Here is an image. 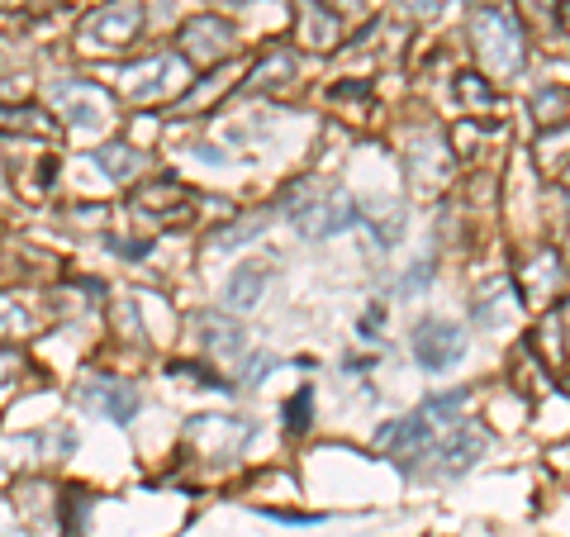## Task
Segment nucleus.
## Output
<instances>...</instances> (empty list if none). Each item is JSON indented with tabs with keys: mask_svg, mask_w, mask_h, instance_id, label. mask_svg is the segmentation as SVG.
<instances>
[{
	"mask_svg": "<svg viewBox=\"0 0 570 537\" xmlns=\"http://www.w3.org/2000/svg\"><path fill=\"white\" fill-rule=\"evenodd\" d=\"M324 6H333L337 14H343V10H362V0H324Z\"/></svg>",
	"mask_w": 570,
	"mask_h": 537,
	"instance_id": "obj_34",
	"label": "nucleus"
},
{
	"mask_svg": "<svg viewBox=\"0 0 570 537\" xmlns=\"http://www.w3.org/2000/svg\"><path fill=\"white\" fill-rule=\"evenodd\" d=\"M247 6H257V0H214V14H234V10H247Z\"/></svg>",
	"mask_w": 570,
	"mask_h": 537,
	"instance_id": "obj_32",
	"label": "nucleus"
},
{
	"mask_svg": "<svg viewBox=\"0 0 570 537\" xmlns=\"http://www.w3.org/2000/svg\"><path fill=\"white\" fill-rule=\"evenodd\" d=\"M253 438H257V423L253 419H234V414H200V419H190V428H186V442L205 461H238Z\"/></svg>",
	"mask_w": 570,
	"mask_h": 537,
	"instance_id": "obj_8",
	"label": "nucleus"
},
{
	"mask_svg": "<svg viewBox=\"0 0 570 537\" xmlns=\"http://www.w3.org/2000/svg\"><path fill=\"white\" fill-rule=\"evenodd\" d=\"M433 281H438V266H433V262H414V266H409V272L400 276L395 291H400V295H419V291H428Z\"/></svg>",
	"mask_w": 570,
	"mask_h": 537,
	"instance_id": "obj_28",
	"label": "nucleus"
},
{
	"mask_svg": "<svg viewBox=\"0 0 570 537\" xmlns=\"http://www.w3.org/2000/svg\"><path fill=\"white\" fill-rule=\"evenodd\" d=\"M309 423H314V390L305 385V390H295V396L281 404V428H285L291 438H305Z\"/></svg>",
	"mask_w": 570,
	"mask_h": 537,
	"instance_id": "obj_23",
	"label": "nucleus"
},
{
	"mask_svg": "<svg viewBox=\"0 0 570 537\" xmlns=\"http://www.w3.org/2000/svg\"><path fill=\"white\" fill-rule=\"evenodd\" d=\"M532 115L542 119V129L570 124V86H542V91L532 96Z\"/></svg>",
	"mask_w": 570,
	"mask_h": 537,
	"instance_id": "obj_22",
	"label": "nucleus"
},
{
	"mask_svg": "<svg viewBox=\"0 0 570 537\" xmlns=\"http://www.w3.org/2000/svg\"><path fill=\"white\" fill-rule=\"evenodd\" d=\"M523 310V295L513 276H494V281H480L475 295H471V319L480 329H504L509 319H519Z\"/></svg>",
	"mask_w": 570,
	"mask_h": 537,
	"instance_id": "obj_11",
	"label": "nucleus"
},
{
	"mask_svg": "<svg viewBox=\"0 0 570 537\" xmlns=\"http://www.w3.org/2000/svg\"><path fill=\"white\" fill-rule=\"evenodd\" d=\"M238 48H243V33L234 29V20H224V14H214V10L190 14V20L181 25V33H176V52L200 71L234 62Z\"/></svg>",
	"mask_w": 570,
	"mask_h": 537,
	"instance_id": "obj_5",
	"label": "nucleus"
},
{
	"mask_svg": "<svg viewBox=\"0 0 570 537\" xmlns=\"http://www.w3.org/2000/svg\"><path fill=\"white\" fill-rule=\"evenodd\" d=\"M337 39H343L337 10L324 6V0H305V6H299V25H295V43H305L314 52H333Z\"/></svg>",
	"mask_w": 570,
	"mask_h": 537,
	"instance_id": "obj_18",
	"label": "nucleus"
},
{
	"mask_svg": "<svg viewBox=\"0 0 570 537\" xmlns=\"http://www.w3.org/2000/svg\"><path fill=\"white\" fill-rule=\"evenodd\" d=\"M461 100L471 105V110H490V81L485 77H461Z\"/></svg>",
	"mask_w": 570,
	"mask_h": 537,
	"instance_id": "obj_30",
	"label": "nucleus"
},
{
	"mask_svg": "<svg viewBox=\"0 0 570 537\" xmlns=\"http://www.w3.org/2000/svg\"><path fill=\"white\" fill-rule=\"evenodd\" d=\"M409 348H414V362L438 375V371H452L461 357H466V329L452 324V319H423L409 338Z\"/></svg>",
	"mask_w": 570,
	"mask_h": 537,
	"instance_id": "obj_10",
	"label": "nucleus"
},
{
	"mask_svg": "<svg viewBox=\"0 0 570 537\" xmlns=\"http://www.w3.org/2000/svg\"><path fill=\"white\" fill-rule=\"evenodd\" d=\"M110 319L124 329V338H129L134 348H148V333H142V314H138V304H115Z\"/></svg>",
	"mask_w": 570,
	"mask_h": 537,
	"instance_id": "obj_27",
	"label": "nucleus"
},
{
	"mask_svg": "<svg viewBox=\"0 0 570 537\" xmlns=\"http://www.w3.org/2000/svg\"><path fill=\"white\" fill-rule=\"evenodd\" d=\"M243 62H224V67H214V71H200L190 86H186V96L176 100L181 105V115H200V110H214L224 96H234L238 91V77H243Z\"/></svg>",
	"mask_w": 570,
	"mask_h": 537,
	"instance_id": "obj_16",
	"label": "nucleus"
},
{
	"mask_svg": "<svg viewBox=\"0 0 570 537\" xmlns=\"http://www.w3.org/2000/svg\"><path fill=\"white\" fill-rule=\"evenodd\" d=\"M299 77V58H295V48H285V43H272V48H262L257 52V62L243 71V86L247 91H262V96H272V91H285Z\"/></svg>",
	"mask_w": 570,
	"mask_h": 537,
	"instance_id": "obj_14",
	"label": "nucleus"
},
{
	"mask_svg": "<svg viewBox=\"0 0 570 537\" xmlns=\"http://www.w3.org/2000/svg\"><path fill=\"white\" fill-rule=\"evenodd\" d=\"M148 29V10L142 0H105L77 29V48L86 58H124Z\"/></svg>",
	"mask_w": 570,
	"mask_h": 537,
	"instance_id": "obj_3",
	"label": "nucleus"
},
{
	"mask_svg": "<svg viewBox=\"0 0 570 537\" xmlns=\"http://www.w3.org/2000/svg\"><path fill=\"white\" fill-rule=\"evenodd\" d=\"M20 333H33V310L20 291H0V343H20Z\"/></svg>",
	"mask_w": 570,
	"mask_h": 537,
	"instance_id": "obj_21",
	"label": "nucleus"
},
{
	"mask_svg": "<svg viewBox=\"0 0 570 537\" xmlns=\"http://www.w3.org/2000/svg\"><path fill=\"white\" fill-rule=\"evenodd\" d=\"M115 110H119V96L110 86H100L91 77H52L48 81V115L62 124V129H105L115 124Z\"/></svg>",
	"mask_w": 570,
	"mask_h": 537,
	"instance_id": "obj_4",
	"label": "nucleus"
},
{
	"mask_svg": "<svg viewBox=\"0 0 570 537\" xmlns=\"http://www.w3.org/2000/svg\"><path fill=\"white\" fill-rule=\"evenodd\" d=\"M272 276H276L272 262H262V257L238 262L234 276L224 281V314H234V319L253 314L257 304H262V295H266V285H272Z\"/></svg>",
	"mask_w": 570,
	"mask_h": 537,
	"instance_id": "obj_12",
	"label": "nucleus"
},
{
	"mask_svg": "<svg viewBox=\"0 0 570 537\" xmlns=\"http://www.w3.org/2000/svg\"><path fill=\"white\" fill-rule=\"evenodd\" d=\"M566 182H570V167H566Z\"/></svg>",
	"mask_w": 570,
	"mask_h": 537,
	"instance_id": "obj_37",
	"label": "nucleus"
},
{
	"mask_svg": "<svg viewBox=\"0 0 570 537\" xmlns=\"http://www.w3.org/2000/svg\"><path fill=\"white\" fill-rule=\"evenodd\" d=\"M96 499L81 486H58V537H86V518H91Z\"/></svg>",
	"mask_w": 570,
	"mask_h": 537,
	"instance_id": "obj_20",
	"label": "nucleus"
},
{
	"mask_svg": "<svg viewBox=\"0 0 570 537\" xmlns=\"http://www.w3.org/2000/svg\"><path fill=\"white\" fill-rule=\"evenodd\" d=\"M471 52L494 81H513L528 67V29L509 6L499 10H471Z\"/></svg>",
	"mask_w": 570,
	"mask_h": 537,
	"instance_id": "obj_2",
	"label": "nucleus"
},
{
	"mask_svg": "<svg viewBox=\"0 0 570 537\" xmlns=\"http://www.w3.org/2000/svg\"><path fill=\"white\" fill-rule=\"evenodd\" d=\"M400 6H404L409 14H414V20H438V14L448 10L452 0H400Z\"/></svg>",
	"mask_w": 570,
	"mask_h": 537,
	"instance_id": "obj_31",
	"label": "nucleus"
},
{
	"mask_svg": "<svg viewBox=\"0 0 570 537\" xmlns=\"http://www.w3.org/2000/svg\"><path fill=\"white\" fill-rule=\"evenodd\" d=\"M29 375V348L20 343H0V396L14 390Z\"/></svg>",
	"mask_w": 570,
	"mask_h": 537,
	"instance_id": "obj_25",
	"label": "nucleus"
},
{
	"mask_svg": "<svg viewBox=\"0 0 570 537\" xmlns=\"http://www.w3.org/2000/svg\"><path fill=\"white\" fill-rule=\"evenodd\" d=\"M557 20H561V29L570 33V0H566V6H557Z\"/></svg>",
	"mask_w": 570,
	"mask_h": 537,
	"instance_id": "obj_35",
	"label": "nucleus"
},
{
	"mask_svg": "<svg viewBox=\"0 0 570 537\" xmlns=\"http://www.w3.org/2000/svg\"><path fill=\"white\" fill-rule=\"evenodd\" d=\"M195 333H200V352H205V362H214L219 371H238L253 362V348H247V333L234 314H224V310H200L195 314Z\"/></svg>",
	"mask_w": 570,
	"mask_h": 537,
	"instance_id": "obj_9",
	"label": "nucleus"
},
{
	"mask_svg": "<svg viewBox=\"0 0 570 537\" xmlns=\"http://www.w3.org/2000/svg\"><path fill=\"white\" fill-rule=\"evenodd\" d=\"M0 134H20V138H58L62 124L52 119L43 105H29V100H0Z\"/></svg>",
	"mask_w": 570,
	"mask_h": 537,
	"instance_id": "obj_19",
	"label": "nucleus"
},
{
	"mask_svg": "<svg viewBox=\"0 0 570 537\" xmlns=\"http://www.w3.org/2000/svg\"><path fill=\"white\" fill-rule=\"evenodd\" d=\"M186 195H181V186L176 182H157V186H142L138 191V209H153V214H167L171 205H181Z\"/></svg>",
	"mask_w": 570,
	"mask_h": 537,
	"instance_id": "obj_26",
	"label": "nucleus"
},
{
	"mask_svg": "<svg viewBox=\"0 0 570 537\" xmlns=\"http://www.w3.org/2000/svg\"><path fill=\"white\" fill-rule=\"evenodd\" d=\"M105 247L110 253H119L124 262H142L153 253V238H119V234H105Z\"/></svg>",
	"mask_w": 570,
	"mask_h": 537,
	"instance_id": "obj_29",
	"label": "nucleus"
},
{
	"mask_svg": "<svg viewBox=\"0 0 570 537\" xmlns=\"http://www.w3.org/2000/svg\"><path fill=\"white\" fill-rule=\"evenodd\" d=\"M0 537H33L20 518H0Z\"/></svg>",
	"mask_w": 570,
	"mask_h": 537,
	"instance_id": "obj_33",
	"label": "nucleus"
},
{
	"mask_svg": "<svg viewBox=\"0 0 570 537\" xmlns=\"http://www.w3.org/2000/svg\"><path fill=\"white\" fill-rule=\"evenodd\" d=\"M77 404L86 409V414H96V419H110V423H134L138 419V385L134 381H124V375H110V371H86L81 381H77Z\"/></svg>",
	"mask_w": 570,
	"mask_h": 537,
	"instance_id": "obj_7",
	"label": "nucleus"
},
{
	"mask_svg": "<svg viewBox=\"0 0 570 537\" xmlns=\"http://www.w3.org/2000/svg\"><path fill=\"white\" fill-rule=\"evenodd\" d=\"M513 285H519L523 300L547 304V300L566 285V262H561V253H551V247H538V253L523 262V272L513 276Z\"/></svg>",
	"mask_w": 570,
	"mask_h": 537,
	"instance_id": "obj_15",
	"label": "nucleus"
},
{
	"mask_svg": "<svg viewBox=\"0 0 570 537\" xmlns=\"http://www.w3.org/2000/svg\"><path fill=\"white\" fill-rule=\"evenodd\" d=\"M538 167H547V172L570 167V124H557V129H547L538 138Z\"/></svg>",
	"mask_w": 570,
	"mask_h": 537,
	"instance_id": "obj_24",
	"label": "nucleus"
},
{
	"mask_svg": "<svg viewBox=\"0 0 570 537\" xmlns=\"http://www.w3.org/2000/svg\"><path fill=\"white\" fill-rule=\"evenodd\" d=\"M490 428L480 423V419H456L448 433H438V442L428 447L423 452V461H433V467H428V476H461V471H471L480 457L490 452Z\"/></svg>",
	"mask_w": 570,
	"mask_h": 537,
	"instance_id": "obj_6",
	"label": "nucleus"
},
{
	"mask_svg": "<svg viewBox=\"0 0 570 537\" xmlns=\"http://www.w3.org/2000/svg\"><path fill=\"white\" fill-rule=\"evenodd\" d=\"M86 157H91V167L105 176V182H115V186H134L138 176L148 172V157H142V148L134 138H105Z\"/></svg>",
	"mask_w": 570,
	"mask_h": 537,
	"instance_id": "obj_13",
	"label": "nucleus"
},
{
	"mask_svg": "<svg viewBox=\"0 0 570 537\" xmlns=\"http://www.w3.org/2000/svg\"><path fill=\"white\" fill-rule=\"evenodd\" d=\"M190 81H195V67L181 58V52H176V48H153V52H142V58L119 67V77H115L110 91L124 105H138V110H148V105L181 100Z\"/></svg>",
	"mask_w": 570,
	"mask_h": 537,
	"instance_id": "obj_1",
	"label": "nucleus"
},
{
	"mask_svg": "<svg viewBox=\"0 0 570 537\" xmlns=\"http://www.w3.org/2000/svg\"><path fill=\"white\" fill-rule=\"evenodd\" d=\"M272 224H276V205H262V209H253V214H238V219H228V224H219V228H209L205 247H209V253H238V247L257 243Z\"/></svg>",
	"mask_w": 570,
	"mask_h": 537,
	"instance_id": "obj_17",
	"label": "nucleus"
},
{
	"mask_svg": "<svg viewBox=\"0 0 570 537\" xmlns=\"http://www.w3.org/2000/svg\"><path fill=\"white\" fill-rule=\"evenodd\" d=\"M471 6H475V10H499L504 0H471Z\"/></svg>",
	"mask_w": 570,
	"mask_h": 537,
	"instance_id": "obj_36",
	"label": "nucleus"
}]
</instances>
